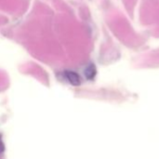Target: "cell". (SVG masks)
I'll list each match as a JSON object with an SVG mask.
<instances>
[{"instance_id": "1", "label": "cell", "mask_w": 159, "mask_h": 159, "mask_svg": "<svg viewBox=\"0 0 159 159\" xmlns=\"http://www.w3.org/2000/svg\"><path fill=\"white\" fill-rule=\"evenodd\" d=\"M65 76L66 78L68 79V81L73 85V86H79L80 83H81V80H80V76L75 73V72H71V71H68L65 73Z\"/></svg>"}, {"instance_id": "2", "label": "cell", "mask_w": 159, "mask_h": 159, "mask_svg": "<svg viewBox=\"0 0 159 159\" xmlns=\"http://www.w3.org/2000/svg\"><path fill=\"white\" fill-rule=\"evenodd\" d=\"M95 73H96V71H95V67H94V65H89L87 69H86V72H85V75H86V76L89 78V79H90V78H93V76L95 75Z\"/></svg>"}]
</instances>
